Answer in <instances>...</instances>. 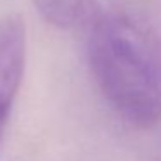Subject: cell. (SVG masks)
<instances>
[{
    "mask_svg": "<svg viewBox=\"0 0 161 161\" xmlns=\"http://www.w3.org/2000/svg\"><path fill=\"white\" fill-rule=\"evenodd\" d=\"M81 30L90 73L102 97L128 125L146 130L161 121V31L130 11L83 0Z\"/></svg>",
    "mask_w": 161,
    "mask_h": 161,
    "instance_id": "1",
    "label": "cell"
},
{
    "mask_svg": "<svg viewBox=\"0 0 161 161\" xmlns=\"http://www.w3.org/2000/svg\"><path fill=\"white\" fill-rule=\"evenodd\" d=\"M26 26L21 16L0 19V140L11 118L26 68Z\"/></svg>",
    "mask_w": 161,
    "mask_h": 161,
    "instance_id": "2",
    "label": "cell"
}]
</instances>
